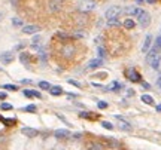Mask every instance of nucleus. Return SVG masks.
I'll list each match as a JSON object with an SVG mask.
<instances>
[{
    "label": "nucleus",
    "mask_w": 161,
    "mask_h": 150,
    "mask_svg": "<svg viewBox=\"0 0 161 150\" xmlns=\"http://www.w3.org/2000/svg\"><path fill=\"white\" fill-rule=\"evenodd\" d=\"M146 61H148V64H149L152 68H158L160 67V61H161V55L158 54V52H155V51H149V54H148V58H146Z\"/></svg>",
    "instance_id": "obj_1"
},
{
    "label": "nucleus",
    "mask_w": 161,
    "mask_h": 150,
    "mask_svg": "<svg viewBox=\"0 0 161 150\" xmlns=\"http://www.w3.org/2000/svg\"><path fill=\"white\" fill-rule=\"evenodd\" d=\"M78 9L81 12H90V10L95 9V2H94V0H81Z\"/></svg>",
    "instance_id": "obj_2"
},
{
    "label": "nucleus",
    "mask_w": 161,
    "mask_h": 150,
    "mask_svg": "<svg viewBox=\"0 0 161 150\" xmlns=\"http://www.w3.org/2000/svg\"><path fill=\"white\" fill-rule=\"evenodd\" d=\"M75 52H76V49L72 43H66L63 48H61V55H63L64 58H72L73 55H75Z\"/></svg>",
    "instance_id": "obj_3"
},
{
    "label": "nucleus",
    "mask_w": 161,
    "mask_h": 150,
    "mask_svg": "<svg viewBox=\"0 0 161 150\" xmlns=\"http://www.w3.org/2000/svg\"><path fill=\"white\" fill-rule=\"evenodd\" d=\"M139 24H140V27L142 28H146L148 26H149V22H151V17H149V14L148 12H143V10H140V14H139Z\"/></svg>",
    "instance_id": "obj_4"
},
{
    "label": "nucleus",
    "mask_w": 161,
    "mask_h": 150,
    "mask_svg": "<svg viewBox=\"0 0 161 150\" xmlns=\"http://www.w3.org/2000/svg\"><path fill=\"white\" fill-rule=\"evenodd\" d=\"M122 12V9L119 8V6H112V8H109L107 10H106V14H105V17L107 18V19H115L119 14Z\"/></svg>",
    "instance_id": "obj_5"
},
{
    "label": "nucleus",
    "mask_w": 161,
    "mask_h": 150,
    "mask_svg": "<svg viewBox=\"0 0 161 150\" xmlns=\"http://www.w3.org/2000/svg\"><path fill=\"white\" fill-rule=\"evenodd\" d=\"M48 8L51 12H57V10H60L63 8V0H49Z\"/></svg>",
    "instance_id": "obj_6"
},
{
    "label": "nucleus",
    "mask_w": 161,
    "mask_h": 150,
    "mask_svg": "<svg viewBox=\"0 0 161 150\" xmlns=\"http://www.w3.org/2000/svg\"><path fill=\"white\" fill-rule=\"evenodd\" d=\"M115 118H116V116H115ZM116 126H118L119 129H122V131H131L130 123L125 122L124 119H121V118H116Z\"/></svg>",
    "instance_id": "obj_7"
},
{
    "label": "nucleus",
    "mask_w": 161,
    "mask_h": 150,
    "mask_svg": "<svg viewBox=\"0 0 161 150\" xmlns=\"http://www.w3.org/2000/svg\"><path fill=\"white\" fill-rule=\"evenodd\" d=\"M127 74H128V79L131 80V82H140L142 80V77H140V74L136 71L134 68H130L128 71H127Z\"/></svg>",
    "instance_id": "obj_8"
},
{
    "label": "nucleus",
    "mask_w": 161,
    "mask_h": 150,
    "mask_svg": "<svg viewBox=\"0 0 161 150\" xmlns=\"http://www.w3.org/2000/svg\"><path fill=\"white\" fill-rule=\"evenodd\" d=\"M40 30L39 26H26V27H22V33H26V34H36Z\"/></svg>",
    "instance_id": "obj_9"
},
{
    "label": "nucleus",
    "mask_w": 161,
    "mask_h": 150,
    "mask_svg": "<svg viewBox=\"0 0 161 150\" xmlns=\"http://www.w3.org/2000/svg\"><path fill=\"white\" fill-rule=\"evenodd\" d=\"M0 61H2L3 64H9V62L14 61V55H12V52H3L0 55Z\"/></svg>",
    "instance_id": "obj_10"
},
{
    "label": "nucleus",
    "mask_w": 161,
    "mask_h": 150,
    "mask_svg": "<svg viewBox=\"0 0 161 150\" xmlns=\"http://www.w3.org/2000/svg\"><path fill=\"white\" fill-rule=\"evenodd\" d=\"M21 134H24V135H27V137H30V138H33V137H36L39 132H38V129H33V128H22L21 129Z\"/></svg>",
    "instance_id": "obj_11"
},
{
    "label": "nucleus",
    "mask_w": 161,
    "mask_h": 150,
    "mask_svg": "<svg viewBox=\"0 0 161 150\" xmlns=\"http://www.w3.org/2000/svg\"><path fill=\"white\" fill-rule=\"evenodd\" d=\"M22 94H24V95H26L27 98H31V97H36V98H42L40 92H38V91H34V89H24V91H22Z\"/></svg>",
    "instance_id": "obj_12"
},
{
    "label": "nucleus",
    "mask_w": 161,
    "mask_h": 150,
    "mask_svg": "<svg viewBox=\"0 0 161 150\" xmlns=\"http://www.w3.org/2000/svg\"><path fill=\"white\" fill-rule=\"evenodd\" d=\"M151 45H152V36L148 34L146 39H145V43H143V46H142V51H143V52H148V51H149V48H151Z\"/></svg>",
    "instance_id": "obj_13"
},
{
    "label": "nucleus",
    "mask_w": 161,
    "mask_h": 150,
    "mask_svg": "<svg viewBox=\"0 0 161 150\" xmlns=\"http://www.w3.org/2000/svg\"><path fill=\"white\" fill-rule=\"evenodd\" d=\"M69 135H70V132L67 129H57L55 131V137H57V138H69Z\"/></svg>",
    "instance_id": "obj_14"
},
{
    "label": "nucleus",
    "mask_w": 161,
    "mask_h": 150,
    "mask_svg": "<svg viewBox=\"0 0 161 150\" xmlns=\"http://www.w3.org/2000/svg\"><path fill=\"white\" fill-rule=\"evenodd\" d=\"M125 12H127V15H139L140 14V8H137V6H128L125 9Z\"/></svg>",
    "instance_id": "obj_15"
},
{
    "label": "nucleus",
    "mask_w": 161,
    "mask_h": 150,
    "mask_svg": "<svg viewBox=\"0 0 161 150\" xmlns=\"http://www.w3.org/2000/svg\"><path fill=\"white\" fill-rule=\"evenodd\" d=\"M20 61L22 62L24 66H29L30 64V55L27 52H21L20 54Z\"/></svg>",
    "instance_id": "obj_16"
},
{
    "label": "nucleus",
    "mask_w": 161,
    "mask_h": 150,
    "mask_svg": "<svg viewBox=\"0 0 161 150\" xmlns=\"http://www.w3.org/2000/svg\"><path fill=\"white\" fill-rule=\"evenodd\" d=\"M86 150H103V144L100 143H88L86 144Z\"/></svg>",
    "instance_id": "obj_17"
},
{
    "label": "nucleus",
    "mask_w": 161,
    "mask_h": 150,
    "mask_svg": "<svg viewBox=\"0 0 161 150\" xmlns=\"http://www.w3.org/2000/svg\"><path fill=\"white\" fill-rule=\"evenodd\" d=\"M102 64H103L102 58H97V59H93V61H90V64H88V68H95V67H102Z\"/></svg>",
    "instance_id": "obj_18"
},
{
    "label": "nucleus",
    "mask_w": 161,
    "mask_h": 150,
    "mask_svg": "<svg viewBox=\"0 0 161 150\" xmlns=\"http://www.w3.org/2000/svg\"><path fill=\"white\" fill-rule=\"evenodd\" d=\"M49 92H51V95H61L63 94V88L61 86H51Z\"/></svg>",
    "instance_id": "obj_19"
},
{
    "label": "nucleus",
    "mask_w": 161,
    "mask_h": 150,
    "mask_svg": "<svg viewBox=\"0 0 161 150\" xmlns=\"http://www.w3.org/2000/svg\"><path fill=\"white\" fill-rule=\"evenodd\" d=\"M55 37H57V39H60V40H67L69 39V33H63V31H57L55 33Z\"/></svg>",
    "instance_id": "obj_20"
},
{
    "label": "nucleus",
    "mask_w": 161,
    "mask_h": 150,
    "mask_svg": "<svg viewBox=\"0 0 161 150\" xmlns=\"http://www.w3.org/2000/svg\"><path fill=\"white\" fill-rule=\"evenodd\" d=\"M142 101H143L145 104H154V103H155V101H154V98H152L151 95H148V94L142 95Z\"/></svg>",
    "instance_id": "obj_21"
},
{
    "label": "nucleus",
    "mask_w": 161,
    "mask_h": 150,
    "mask_svg": "<svg viewBox=\"0 0 161 150\" xmlns=\"http://www.w3.org/2000/svg\"><path fill=\"white\" fill-rule=\"evenodd\" d=\"M124 27H125L127 30H131V28L134 27V21H133V19H130V18H128V19H125V21H124Z\"/></svg>",
    "instance_id": "obj_22"
},
{
    "label": "nucleus",
    "mask_w": 161,
    "mask_h": 150,
    "mask_svg": "<svg viewBox=\"0 0 161 150\" xmlns=\"http://www.w3.org/2000/svg\"><path fill=\"white\" fill-rule=\"evenodd\" d=\"M3 89H8V91H18V86L17 85H12V83H6L2 86Z\"/></svg>",
    "instance_id": "obj_23"
},
{
    "label": "nucleus",
    "mask_w": 161,
    "mask_h": 150,
    "mask_svg": "<svg viewBox=\"0 0 161 150\" xmlns=\"http://www.w3.org/2000/svg\"><path fill=\"white\" fill-rule=\"evenodd\" d=\"M0 120H2V122L6 125V126H12V125H15V123H17L15 119H10V120H9V119H5V118H0Z\"/></svg>",
    "instance_id": "obj_24"
},
{
    "label": "nucleus",
    "mask_w": 161,
    "mask_h": 150,
    "mask_svg": "<svg viewBox=\"0 0 161 150\" xmlns=\"http://www.w3.org/2000/svg\"><path fill=\"white\" fill-rule=\"evenodd\" d=\"M152 51H155V52H160V51H161V36L157 39V42H155V45H154V48H152Z\"/></svg>",
    "instance_id": "obj_25"
},
{
    "label": "nucleus",
    "mask_w": 161,
    "mask_h": 150,
    "mask_svg": "<svg viewBox=\"0 0 161 150\" xmlns=\"http://www.w3.org/2000/svg\"><path fill=\"white\" fill-rule=\"evenodd\" d=\"M39 88L45 89V91H49V89H51V85H49L48 82H45V80H42V82H39Z\"/></svg>",
    "instance_id": "obj_26"
},
{
    "label": "nucleus",
    "mask_w": 161,
    "mask_h": 150,
    "mask_svg": "<svg viewBox=\"0 0 161 150\" xmlns=\"http://www.w3.org/2000/svg\"><path fill=\"white\" fill-rule=\"evenodd\" d=\"M81 118H84V119H95L94 113H88V111H81Z\"/></svg>",
    "instance_id": "obj_27"
},
{
    "label": "nucleus",
    "mask_w": 161,
    "mask_h": 150,
    "mask_svg": "<svg viewBox=\"0 0 161 150\" xmlns=\"http://www.w3.org/2000/svg\"><path fill=\"white\" fill-rule=\"evenodd\" d=\"M119 88H121V83L119 82H112V83L109 85V91H116Z\"/></svg>",
    "instance_id": "obj_28"
},
{
    "label": "nucleus",
    "mask_w": 161,
    "mask_h": 150,
    "mask_svg": "<svg viewBox=\"0 0 161 150\" xmlns=\"http://www.w3.org/2000/svg\"><path fill=\"white\" fill-rule=\"evenodd\" d=\"M107 26L109 27H119V21L115 18V19H109L107 21Z\"/></svg>",
    "instance_id": "obj_29"
},
{
    "label": "nucleus",
    "mask_w": 161,
    "mask_h": 150,
    "mask_svg": "<svg viewBox=\"0 0 161 150\" xmlns=\"http://www.w3.org/2000/svg\"><path fill=\"white\" fill-rule=\"evenodd\" d=\"M102 126L106 128V129H109V131H112V129H114V125L110 123V122H102Z\"/></svg>",
    "instance_id": "obj_30"
},
{
    "label": "nucleus",
    "mask_w": 161,
    "mask_h": 150,
    "mask_svg": "<svg viewBox=\"0 0 161 150\" xmlns=\"http://www.w3.org/2000/svg\"><path fill=\"white\" fill-rule=\"evenodd\" d=\"M12 24H14L15 27H21V26H22V19H20V18H14V19H12Z\"/></svg>",
    "instance_id": "obj_31"
},
{
    "label": "nucleus",
    "mask_w": 161,
    "mask_h": 150,
    "mask_svg": "<svg viewBox=\"0 0 161 150\" xmlns=\"http://www.w3.org/2000/svg\"><path fill=\"white\" fill-rule=\"evenodd\" d=\"M24 110H26V111H30V113H34V111H36V106H34V104H30V106H27Z\"/></svg>",
    "instance_id": "obj_32"
},
{
    "label": "nucleus",
    "mask_w": 161,
    "mask_h": 150,
    "mask_svg": "<svg viewBox=\"0 0 161 150\" xmlns=\"http://www.w3.org/2000/svg\"><path fill=\"white\" fill-rule=\"evenodd\" d=\"M0 109H2V110H12V104H8V103H3L2 106H0Z\"/></svg>",
    "instance_id": "obj_33"
},
{
    "label": "nucleus",
    "mask_w": 161,
    "mask_h": 150,
    "mask_svg": "<svg viewBox=\"0 0 161 150\" xmlns=\"http://www.w3.org/2000/svg\"><path fill=\"white\" fill-rule=\"evenodd\" d=\"M97 107H98V109H102V110H103V109H106V107H107V103H106V101H98V104H97Z\"/></svg>",
    "instance_id": "obj_34"
},
{
    "label": "nucleus",
    "mask_w": 161,
    "mask_h": 150,
    "mask_svg": "<svg viewBox=\"0 0 161 150\" xmlns=\"http://www.w3.org/2000/svg\"><path fill=\"white\" fill-rule=\"evenodd\" d=\"M98 54H100V55H98V57H100V58H103V57L106 55V51H105L103 48H98Z\"/></svg>",
    "instance_id": "obj_35"
},
{
    "label": "nucleus",
    "mask_w": 161,
    "mask_h": 150,
    "mask_svg": "<svg viewBox=\"0 0 161 150\" xmlns=\"http://www.w3.org/2000/svg\"><path fill=\"white\" fill-rule=\"evenodd\" d=\"M67 82H69V83H72V85H75V86H78V88H81V83H78V82H75V80L67 79Z\"/></svg>",
    "instance_id": "obj_36"
},
{
    "label": "nucleus",
    "mask_w": 161,
    "mask_h": 150,
    "mask_svg": "<svg viewBox=\"0 0 161 150\" xmlns=\"http://www.w3.org/2000/svg\"><path fill=\"white\" fill-rule=\"evenodd\" d=\"M40 59H42V61H43V59L46 61V54H43V52H40Z\"/></svg>",
    "instance_id": "obj_37"
},
{
    "label": "nucleus",
    "mask_w": 161,
    "mask_h": 150,
    "mask_svg": "<svg viewBox=\"0 0 161 150\" xmlns=\"http://www.w3.org/2000/svg\"><path fill=\"white\" fill-rule=\"evenodd\" d=\"M21 83H31V80H29V79H22Z\"/></svg>",
    "instance_id": "obj_38"
},
{
    "label": "nucleus",
    "mask_w": 161,
    "mask_h": 150,
    "mask_svg": "<svg viewBox=\"0 0 161 150\" xmlns=\"http://www.w3.org/2000/svg\"><path fill=\"white\" fill-rule=\"evenodd\" d=\"M0 98L5 100V98H6V94H5V92H0Z\"/></svg>",
    "instance_id": "obj_39"
},
{
    "label": "nucleus",
    "mask_w": 161,
    "mask_h": 150,
    "mask_svg": "<svg viewBox=\"0 0 161 150\" xmlns=\"http://www.w3.org/2000/svg\"><path fill=\"white\" fill-rule=\"evenodd\" d=\"M0 143H5V137L3 135H0Z\"/></svg>",
    "instance_id": "obj_40"
},
{
    "label": "nucleus",
    "mask_w": 161,
    "mask_h": 150,
    "mask_svg": "<svg viewBox=\"0 0 161 150\" xmlns=\"http://www.w3.org/2000/svg\"><path fill=\"white\" fill-rule=\"evenodd\" d=\"M146 2H148V3H151V5H152V3H155V2H157V0H146Z\"/></svg>",
    "instance_id": "obj_41"
},
{
    "label": "nucleus",
    "mask_w": 161,
    "mask_h": 150,
    "mask_svg": "<svg viewBox=\"0 0 161 150\" xmlns=\"http://www.w3.org/2000/svg\"><path fill=\"white\" fill-rule=\"evenodd\" d=\"M157 111H161V104H160V106H157Z\"/></svg>",
    "instance_id": "obj_42"
},
{
    "label": "nucleus",
    "mask_w": 161,
    "mask_h": 150,
    "mask_svg": "<svg viewBox=\"0 0 161 150\" xmlns=\"http://www.w3.org/2000/svg\"><path fill=\"white\" fill-rule=\"evenodd\" d=\"M158 86H160V88H161V77L158 79Z\"/></svg>",
    "instance_id": "obj_43"
},
{
    "label": "nucleus",
    "mask_w": 161,
    "mask_h": 150,
    "mask_svg": "<svg viewBox=\"0 0 161 150\" xmlns=\"http://www.w3.org/2000/svg\"><path fill=\"white\" fill-rule=\"evenodd\" d=\"M0 18H2V14H0Z\"/></svg>",
    "instance_id": "obj_44"
}]
</instances>
